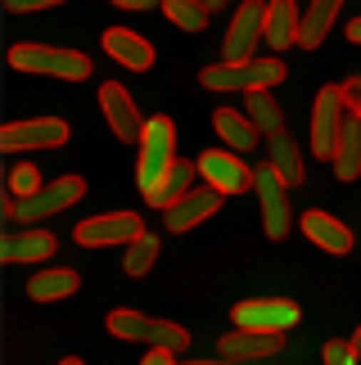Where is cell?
<instances>
[{
    "instance_id": "cell-1",
    "label": "cell",
    "mask_w": 361,
    "mask_h": 365,
    "mask_svg": "<svg viewBox=\"0 0 361 365\" xmlns=\"http://www.w3.org/2000/svg\"><path fill=\"white\" fill-rule=\"evenodd\" d=\"M9 68L32 77H54V81H86L95 73L91 54L68 50V46H36V41H19L9 50Z\"/></svg>"
},
{
    "instance_id": "cell-2",
    "label": "cell",
    "mask_w": 361,
    "mask_h": 365,
    "mask_svg": "<svg viewBox=\"0 0 361 365\" xmlns=\"http://www.w3.org/2000/svg\"><path fill=\"white\" fill-rule=\"evenodd\" d=\"M104 329L122 343H145V347H168V352H185L190 347V329H180L176 320H158L145 312H131V307H113L104 320Z\"/></svg>"
},
{
    "instance_id": "cell-3",
    "label": "cell",
    "mask_w": 361,
    "mask_h": 365,
    "mask_svg": "<svg viewBox=\"0 0 361 365\" xmlns=\"http://www.w3.org/2000/svg\"><path fill=\"white\" fill-rule=\"evenodd\" d=\"M285 63L267 54V59H248V63H208L199 73V86L208 91H240V95H258V91H275L285 81Z\"/></svg>"
},
{
    "instance_id": "cell-4",
    "label": "cell",
    "mask_w": 361,
    "mask_h": 365,
    "mask_svg": "<svg viewBox=\"0 0 361 365\" xmlns=\"http://www.w3.org/2000/svg\"><path fill=\"white\" fill-rule=\"evenodd\" d=\"M136 149H141L136 153V190L149 199V194L168 180V172L176 167V131H172V122L168 118H149V126H145V135H141Z\"/></svg>"
},
{
    "instance_id": "cell-5",
    "label": "cell",
    "mask_w": 361,
    "mask_h": 365,
    "mask_svg": "<svg viewBox=\"0 0 361 365\" xmlns=\"http://www.w3.org/2000/svg\"><path fill=\"white\" fill-rule=\"evenodd\" d=\"M253 194H258V207H262V230H267V240H289V226H294V212H289V190L285 176L275 172L271 163L253 167Z\"/></svg>"
},
{
    "instance_id": "cell-6",
    "label": "cell",
    "mask_w": 361,
    "mask_h": 365,
    "mask_svg": "<svg viewBox=\"0 0 361 365\" xmlns=\"http://www.w3.org/2000/svg\"><path fill=\"white\" fill-rule=\"evenodd\" d=\"M348 126V104H343V86H321L312 100V153L321 163L335 158L339 135Z\"/></svg>"
},
{
    "instance_id": "cell-7",
    "label": "cell",
    "mask_w": 361,
    "mask_h": 365,
    "mask_svg": "<svg viewBox=\"0 0 361 365\" xmlns=\"http://www.w3.org/2000/svg\"><path fill=\"white\" fill-rule=\"evenodd\" d=\"M267 32V0H244L235 5L230 14V27H226V41H221V63H248L258 59L253 46Z\"/></svg>"
},
{
    "instance_id": "cell-8",
    "label": "cell",
    "mask_w": 361,
    "mask_h": 365,
    "mask_svg": "<svg viewBox=\"0 0 361 365\" xmlns=\"http://www.w3.org/2000/svg\"><path fill=\"white\" fill-rule=\"evenodd\" d=\"M141 235H145V221H141V212H131V207L77 221V244L81 248H113V244L127 248L131 240H141Z\"/></svg>"
},
{
    "instance_id": "cell-9",
    "label": "cell",
    "mask_w": 361,
    "mask_h": 365,
    "mask_svg": "<svg viewBox=\"0 0 361 365\" xmlns=\"http://www.w3.org/2000/svg\"><path fill=\"white\" fill-rule=\"evenodd\" d=\"M199 180L213 185L221 199H230V194L253 190V167H248L244 153H235V149H208L199 158Z\"/></svg>"
},
{
    "instance_id": "cell-10",
    "label": "cell",
    "mask_w": 361,
    "mask_h": 365,
    "mask_svg": "<svg viewBox=\"0 0 361 365\" xmlns=\"http://www.w3.org/2000/svg\"><path fill=\"white\" fill-rule=\"evenodd\" d=\"M68 145V122L63 118H23L0 126V149L27 153V149H63Z\"/></svg>"
},
{
    "instance_id": "cell-11",
    "label": "cell",
    "mask_w": 361,
    "mask_h": 365,
    "mask_svg": "<svg viewBox=\"0 0 361 365\" xmlns=\"http://www.w3.org/2000/svg\"><path fill=\"white\" fill-rule=\"evenodd\" d=\"M298 302L294 298H248V302H235V329H267V334H285L298 325Z\"/></svg>"
},
{
    "instance_id": "cell-12",
    "label": "cell",
    "mask_w": 361,
    "mask_h": 365,
    "mask_svg": "<svg viewBox=\"0 0 361 365\" xmlns=\"http://www.w3.org/2000/svg\"><path fill=\"white\" fill-rule=\"evenodd\" d=\"M100 108H104V122H108V131H113L122 145H141V135H145V113L136 108V100L127 95V86H118V81H104L100 86Z\"/></svg>"
},
{
    "instance_id": "cell-13",
    "label": "cell",
    "mask_w": 361,
    "mask_h": 365,
    "mask_svg": "<svg viewBox=\"0 0 361 365\" xmlns=\"http://www.w3.org/2000/svg\"><path fill=\"white\" fill-rule=\"evenodd\" d=\"M81 194H86V180L81 176H59V180H50V185H41L32 199H19V221H46V217H59L68 212Z\"/></svg>"
},
{
    "instance_id": "cell-14",
    "label": "cell",
    "mask_w": 361,
    "mask_h": 365,
    "mask_svg": "<svg viewBox=\"0 0 361 365\" xmlns=\"http://www.w3.org/2000/svg\"><path fill=\"white\" fill-rule=\"evenodd\" d=\"M54 252H59V240H54L50 230H41V226H23V230H5L0 235V262H9V266H19V262H50Z\"/></svg>"
},
{
    "instance_id": "cell-15",
    "label": "cell",
    "mask_w": 361,
    "mask_h": 365,
    "mask_svg": "<svg viewBox=\"0 0 361 365\" xmlns=\"http://www.w3.org/2000/svg\"><path fill=\"white\" fill-rule=\"evenodd\" d=\"M285 352V334H267V329H230L217 343L221 361H275Z\"/></svg>"
},
{
    "instance_id": "cell-16",
    "label": "cell",
    "mask_w": 361,
    "mask_h": 365,
    "mask_svg": "<svg viewBox=\"0 0 361 365\" xmlns=\"http://www.w3.org/2000/svg\"><path fill=\"white\" fill-rule=\"evenodd\" d=\"M298 226L302 235L316 244V248H325V252H335V257H343V252H352V230L343 226V221L335 212H325V207H307V212L298 217Z\"/></svg>"
},
{
    "instance_id": "cell-17",
    "label": "cell",
    "mask_w": 361,
    "mask_h": 365,
    "mask_svg": "<svg viewBox=\"0 0 361 365\" xmlns=\"http://www.w3.org/2000/svg\"><path fill=\"white\" fill-rule=\"evenodd\" d=\"M100 46L108 59H118L122 68H131V73H145V68H154V46H149V36L131 32V27H108L100 36Z\"/></svg>"
},
{
    "instance_id": "cell-18",
    "label": "cell",
    "mask_w": 361,
    "mask_h": 365,
    "mask_svg": "<svg viewBox=\"0 0 361 365\" xmlns=\"http://www.w3.org/2000/svg\"><path fill=\"white\" fill-rule=\"evenodd\" d=\"M298 32H302V9L298 0H267V32H262V41L280 54L289 46H298Z\"/></svg>"
},
{
    "instance_id": "cell-19",
    "label": "cell",
    "mask_w": 361,
    "mask_h": 365,
    "mask_svg": "<svg viewBox=\"0 0 361 365\" xmlns=\"http://www.w3.org/2000/svg\"><path fill=\"white\" fill-rule=\"evenodd\" d=\"M221 207V194L213 190V185H194L185 199H180L172 212H168V230L172 235H180V230H194L199 226V221H208Z\"/></svg>"
},
{
    "instance_id": "cell-20",
    "label": "cell",
    "mask_w": 361,
    "mask_h": 365,
    "mask_svg": "<svg viewBox=\"0 0 361 365\" xmlns=\"http://www.w3.org/2000/svg\"><path fill=\"white\" fill-rule=\"evenodd\" d=\"M267 163L285 176L289 190H298L302 180H307V158H302V149L294 145V135H289V131L267 135Z\"/></svg>"
},
{
    "instance_id": "cell-21",
    "label": "cell",
    "mask_w": 361,
    "mask_h": 365,
    "mask_svg": "<svg viewBox=\"0 0 361 365\" xmlns=\"http://www.w3.org/2000/svg\"><path fill=\"white\" fill-rule=\"evenodd\" d=\"M77 289H81V275L68 271V266H46V271H36L27 279V298L32 302H63Z\"/></svg>"
},
{
    "instance_id": "cell-22",
    "label": "cell",
    "mask_w": 361,
    "mask_h": 365,
    "mask_svg": "<svg viewBox=\"0 0 361 365\" xmlns=\"http://www.w3.org/2000/svg\"><path fill=\"white\" fill-rule=\"evenodd\" d=\"M213 126H217V135L226 140V149H235V153L258 149V140H262V131L253 126V118H248L244 108H217Z\"/></svg>"
},
{
    "instance_id": "cell-23",
    "label": "cell",
    "mask_w": 361,
    "mask_h": 365,
    "mask_svg": "<svg viewBox=\"0 0 361 365\" xmlns=\"http://www.w3.org/2000/svg\"><path fill=\"white\" fill-rule=\"evenodd\" d=\"M194 180H199V163H190V158H176V167L168 172V180H163V185L149 194V207H158V212H172V207L185 199V194L194 190Z\"/></svg>"
},
{
    "instance_id": "cell-24",
    "label": "cell",
    "mask_w": 361,
    "mask_h": 365,
    "mask_svg": "<svg viewBox=\"0 0 361 365\" xmlns=\"http://www.w3.org/2000/svg\"><path fill=\"white\" fill-rule=\"evenodd\" d=\"M339 9H343V0H312V5L302 9L298 46H302V50H316V46H321V41L330 36V27L339 23Z\"/></svg>"
},
{
    "instance_id": "cell-25",
    "label": "cell",
    "mask_w": 361,
    "mask_h": 365,
    "mask_svg": "<svg viewBox=\"0 0 361 365\" xmlns=\"http://www.w3.org/2000/svg\"><path fill=\"white\" fill-rule=\"evenodd\" d=\"M330 167H335L339 180L361 176V118L348 113V126H343V135H339V149H335V158H330Z\"/></svg>"
},
{
    "instance_id": "cell-26",
    "label": "cell",
    "mask_w": 361,
    "mask_h": 365,
    "mask_svg": "<svg viewBox=\"0 0 361 365\" xmlns=\"http://www.w3.org/2000/svg\"><path fill=\"white\" fill-rule=\"evenodd\" d=\"M244 113L253 118V126L262 131V140H267V135H275V131H285V108L275 104V95H271V91H258V95H248Z\"/></svg>"
},
{
    "instance_id": "cell-27",
    "label": "cell",
    "mask_w": 361,
    "mask_h": 365,
    "mask_svg": "<svg viewBox=\"0 0 361 365\" xmlns=\"http://www.w3.org/2000/svg\"><path fill=\"white\" fill-rule=\"evenodd\" d=\"M163 14H168V23L180 27V32H203L208 19H213V9L203 0H163Z\"/></svg>"
},
{
    "instance_id": "cell-28",
    "label": "cell",
    "mask_w": 361,
    "mask_h": 365,
    "mask_svg": "<svg viewBox=\"0 0 361 365\" xmlns=\"http://www.w3.org/2000/svg\"><path fill=\"white\" fill-rule=\"evenodd\" d=\"M154 262H158V235H141V240H131L127 244V257H122V271H127L131 279H141L154 271Z\"/></svg>"
},
{
    "instance_id": "cell-29",
    "label": "cell",
    "mask_w": 361,
    "mask_h": 365,
    "mask_svg": "<svg viewBox=\"0 0 361 365\" xmlns=\"http://www.w3.org/2000/svg\"><path fill=\"white\" fill-rule=\"evenodd\" d=\"M46 185V180H41V172H36V163H14L9 167V194H19V199H32V194Z\"/></svg>"
},
{
    "instance_id": "cell-30",
    "label": "cell",
    "mask_w": 361,
    "mask_h": 365,
    "mask_svg": "<svg viewBox=\"0 0 361 365\" xmlns=\"http://www.w3.org/2000/svg\"><path fill=\"white\" fill-rule=\"evenodd\" d=\"M321 361H325V365H361L352 339H330V343H325V352H321Z\"/></svg>"
},
{
    "instance_id": "cell-31",
    "label": "cell",
    "mask_w": 361,
    "mask_h": 365,
    "mask_svg": "<svg viewBox=\"0 0 361 365\" xmlns=\"http://www.w3.org/2000/svg\"><path fill=\"white\" fill-rule=\"evenodd\" d=\"M343 104H348V113H352V118H361V73L343 81Z\"/></svg>"
},
{
    "instance_id": "cell-32",
    "label": "cell",
    "mask_w": 361,
    "mask_h": 365,
    "mask_svg": "<svg viewBox=\"0 0 361 365\" xmlns=\"http://www.w3.org/2000/svg\"><path fill=\"white\" fill-rule=\"evenodd\" d=\"M54 5H63V0H5L9 14H36V9H54Z\"/></svg>"
},
{
    "instance_id": "cell-33",
    "label": "cell",
    "mask_w": 361,
    "mask_h": 365,
    "mask_svg": "<svg viewBox=\"0 0 361 365\" xmlns=\"http://www.w3.org/2000/svg\"><path fill=\"white\" fill-rule=\"evenodd\" d=\"M141 365H180V356H176V352H168V347H149Z\"/></svg>"
},
{
    "instance_id": "cell-34",
    "label": "cell",
    "mask_w": 361,
    "mask_h": 365,
    "mask_svg": "<svg viewBox=\"0 0 361 365\" xmlns=\"http://www.w3.org/2000/svg\"><path fill=\"white\" fill-rule=\"evenodd\" d=\"M118 9H163V0H108Z\"/></svg>"
},
{
    "instance_id": "cell-35",
    "label": "cell",
    "mask_w": 361,
    "mask_h": 365,
    "mask_svg": "<svg viewBox=\"0 0 361 365\" xmlns=\"http://www.w3.org/2000/svg\"><path fill=\"white\" fill-rule=\"evenodd\" d=\"M348 41H352V46H361V19L348 23Z\"/></svg>"
},
{
    "instance_id": "cell-36",
    "label": "cell",
    "mask_w": 361,
    "mask_h": 365,
    "mask_svg": "<svg viewBox=\"0 0 361 365\" xmlns=\"http://www.w3.org/2000/svg\"><path fill=\"white\" fill-rule=\"evenodd\" d=\"M185 365H217V361H185ZM221 365H262V361H221Z\"/></svg>"
},
{
    "instance_id": "cell-37",
    "label": "cell",
    "mask_w": 361,
    "mask_h": 365,
    "mask_svg": "<svg viewBox=\"0 0 361 365\" xmlns=\"http://www.w3.org/2000/svg\"><path fill=\"white\" fill-rule=\"evenodd\" d=\"M203 5H208V9H213V14H221V9H226V5H230V0H203Z\"/></svg>"
},
{
    "instance_id": "cell-38",
    "label": "cell",
    "mask_w": 361,
    "mask_h": 365,
    "mask_svg": "<svg viewBox=\"0 0 361 365\" xmlns=\"http://www.w3.org/2000/svg\"><path fill=\"white\" fill-rule=\"evenodd\" d=\"M352 347H357V356H361V329H357V334H352Z\"/></svg>"
},
{
    "instance_id": "cell-39",
    "label": "cell",
    "mask_w": 361,
    "mask_h": 365,
    "mask_svg": "<svg viewBox=\"0 0 361 365\" xmlns=\"http://www.w3.org/2000/svg\"><path fill=\"white\" fill-rule=\"evenodd\" d=\"M59 365H86V361H77V356H63V361H59Z\"/></svg>"
}]
</instances>
